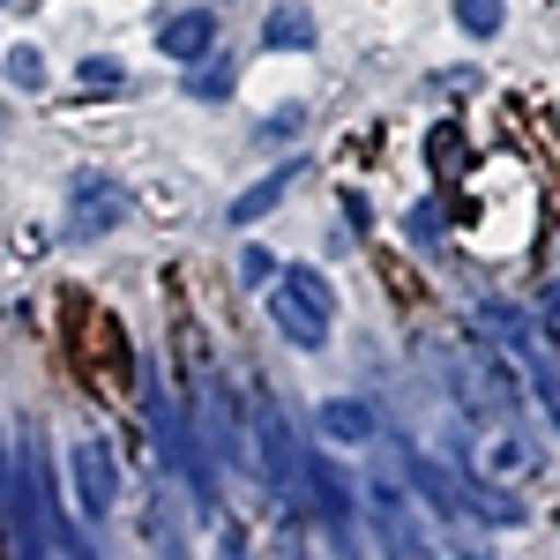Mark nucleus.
<instances>
[{
    "label": "nucleus",
    "mask_w": 560,
    "mask_h": 560,
    "mask_svg": "<svg viewBox=\"0 0 560 560\" xmlns=\"http://www.w3.org/2000/svg\"><path fill=\"white\" fill-rule=\"evenodd\" d=\"M269 322L300 351H322L329 345V322H337L329 277H322V269H284V277H269Z\"/></svg>",
    "instance_id": "nucleus-1"
},
{
    "label": "nucleus",
    "mask_w": 560,
    "mask_h": 560,
    "mask_svg": "<svg viewBox=\"0 0 560 560\" xmlns=\"http://www.w3.org/2000/svg\"><path fill=\"white\" fill-rule=\"evenodd\" d=\"M8 83L15 90H45V52L38 45H15V52H8Z\"/></svg>",
    "instance_id": "nucleus-12"
},
{
    "label": "nucleus",
    "mask_w": 560,
    "mask_h": 560,
    "mask_svg": "<svg viewBox=\"0 0 560 560\" xmlns=\"http://www.w3.org/2000/svg\"><path fill=\"white\" fill-rule=\"evenodd\" d=\"M269 261H277V255H261V247H240V284H269Z\"/></svg>",
    "instance_id": "nucleus-14"
},
{
    "label": "nucleus",
    "mask_w": 560,
    "mask_h": 560,
    "mask_svg": "<svg viewBox=\"0 0 560 560\" xmlns=\"http://www.w3.org/2000/svg\"><path fill=\"white\" fill-rule=\"evenodd\" d=\"M292 187H300V165H277V173L261 179V187H247V195L232 202V224H255V217H269L277 202H284V195H292Z\"/></svg>",
    "instance_id": "nucleus-7"
},
{
    "label": "nucleus",
    "mask_w": 560,
    "mask_h": 560,
    "mask_svg": "<svg viewBox=\"0 0 560 560\" xmlns=\"http://www.w3.org/2000/svg\"><path fill=\"white\" fill-rule=\"evenodd\" d=\"M314 427H322V441H337V448H366V441H374V404L329 396V404L314 411Z\"/></svg>",
    "instance_id": "nucleus-5"
},
{
    "label": "nucleus",
    "mask_w": 560,
    "mask_h": 560,
    "mask_svg": "<svg viewBox=\"0 0 560 560\" xmlns=\"http://www.w3.org/2000/svg\"><path fill=\"white\" fill-rule=\"evenodd\" d=\"M120 210H128V195H120V179H105V173H83V179H75V210H68V232H75V240H97L105 224H120Z\"/></svg>",
    "instance_id": "nucleus-4"
},
{
    "label": "nucleus",
    "mask_w": 560,
    "mask_h": 560,
    "mask_svg": "<svg viewBox=\"0 0 560 560\" xmlns=\"http://www.w3.org/2000/svg\"><path fill=\"white\" fill-rule=\"evenodd\" d=\"M158 45H165L173 60H202V52L217 45V23L202 15V8H187V15H173V23L158 31Z\"/></svg>",
    "instance_id": "nucleus-6"
},
{
    "label": "nucleus",
    "mask_w": 560,
    "mask_h": 560,
    "mask_svg": "<svg viewBox=\"0 0 560 560\" xmlns=\"http://www.w3.org/2000/svg\"><path fill=\"white\" fill-rule=\"evenodd\" d=\"M68 471H75V509H83L90 523H105L120 509V478H113V456H105L97 433H83V441L68 448Z\"/></svg>",
    "instance_id": "nucleus-2"
},
{
    "label": "nucleus",
    "mask_w": 560,
    "mask_h": 560,
    "mask_svg": "<svg viewBox=\"0 0 560 560\" xmlns=\"http://www.w3.org/2000/svg\"><path fill=\"white\" fill-rule=\"evenodd\" d=\"M75 75H83V90H97V97H105V90H120V83H128V68H120V60H83Z\"/></svg>",
    "instance_id": "nucleus-13"
},
{
    "label": "nucleus",
    "mask_w": 560,
    "mask_h": 560,
    "mask_svg": "<svg viewBox=\"0 0 560 560\" xmlns=\"http://www.w3.org/2000/svg\"><path fill=\"white\" fill-rule=\"evenodd\" d=\"M261 45H277V52H292V45H314V15H306V8H292V0H284V8H269V23H261Z\"/></svg>",
    "instance_id": "nucleus-8"
},
{
    "label": "nucleus",
    "mask_w": 560,
    "mask_h": 560,
    "mask_svg": "<svg viewBox=\"0 0 560 560\" xmlns=\"http://www.w3.org/2000/svg\"><path fill=\"white\" fill-rule=\"evenodd\" d=\"M523 374H530V388L546 396V411H553V427H560V359L546 345H530L523 351Z\"/></svg>",
    "instance_id": "nucleus-9"
},
{
    "label": "nucleus",
    "mask_w": 560,
    "mask_h": 560,
    "mask_svg": "<svg viewBox=\"0 0 560 560\" xmlns=\"http://www.w3.org/2000/svg\"><path fill=\"white\" fill-rule=\"evenodd\" d=\"M501 8H509V0H456V23H464L471 38H493V31H501Z\"/></svg>",
    "instance_id": "nucleus-10"
},
{
    "label": "nucleus",
    "mask_w": 560,
    "mask_h": 560,
    "mask_svg": "<svg viewBox=\"0 0 560 560\" xmlns=\"http://www.w3.org/2000/svg\"><path fill=\"white\" fill-rule=\"evenodd\" d=\"M427 158H433V173H441V179L464 173V135H456V128H433L427 135Z\"/></svg>",
    "instance_id": "nucleus-11"
},
{
    "label": "nucleus",
    "mask_w": 560,
    "mask_h": 560,
    "mask_svg": "<svg viewBox=\"0 0 560 560\" xmlns=\"http://www.w3.org/2000/svg\"><path fill=\"white\" fill-rule=\"evenodd\" d=\"M538 314H546V337L560 345V284H546V292H538Z\"/></svg>",
    "instance_id": "nucleus-15"
},
{
    "label": "nucleus",
    "mask_w": 560,
    "mask_h": 560,
    "mask_svg": "<svg viewBox=\"0 0 560 560\" xmlns=\"http://www.w3.org/2000/svg\"><path fill=\"white\" fill-rule=\"evenodd\" d=\"M224 90H232L224 68H202V75H195V97H224Z\"/></svg>",
    "instance_id": "nucleus-16"
},
{
    "label": "nucleus",
    "mask_w": 560,
    "mask_h": 560,
    "mask_svg": "<svg viewBox=\"0 0 560 560\" xmlns=\"http://www.w3.org/2000/svg\"><path fill=\"white\" fill-rule=\"evenodd\" d=\"M255 464H261V478H269L277 493H292V478H300V448H292L284 411H277L261 388H255Z\"/></svg>",
    "instance_id": "nucleus-3"
}]
</instances>
